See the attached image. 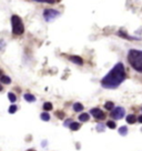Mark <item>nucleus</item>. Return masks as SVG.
I'll list each match as a JSON object with an SVG mask.
<instances>
[{
	"label": "nucleus",
	"mask_w": 142,
	"mask_h": 151,
	"mask_svg": "<svg viewBox=\"0 0 142 151\" xmlns=\"http://www.w3.org/2000/svg\"><path fill=\"white\" fill-rule=\"evenodd\" d=\"M40 118H41V120H44V121H49L50 114L49 113H47V112H44V113L40 114Z\"/></svg>",
	"instance_id": "nucleus-14"
},
{
	"label": "nucleus",
	"mask_w": 142,
	"mask_h": 151,
	"mask_svg": "<svg viewBox=\"0 0 142 151\" xmlns=\"http://www.w3.org/2000/svg\"><path fill=\"white\" fill-rule=\"evenodd\" d=\"M141 110H142V108H141Z\"/></svg>",
	"instance_id": "nucleus-27"
},
{
	"label": "nucleus",
	"mask_w": 142,
	"mask_h": 151,
	"mask_svg": "<svg viewBox=\"0 0 142 151\" xmlns=\"http://www.w3.org/2000/svg\"><path fill=\"white\" fill-rule=\"evenodd\" d=\"M138 121H139L140 123H142V114H141V116H140L139 118H138Z\"/></svg>",
	"instance_id": "nucleus-25"
},
{
	"label": "nucleus",
	"mask_w": 142,
	"mask_h": 151,
	"mask_svg": "<svg viewBox=\"0 0 142 151\" xmlns=\"http://www.w3.org/2000/svg\"><path fill=\"white\" fill-rule=\"evenodd\" d=\"M128 61L136 71L142 73V50H137V49L129 50Z\"/></svg>",
	"instance_id": "nucleus-2"
},
{
	"label": "nucleus",
	"mask_w": 142,
	"mask_h": 151,
	"mask_svg": "<svg viewBox=\"0 0 142 151\" xmlns=\"http://www.w3.org/2000/svg\"><path fill=\"white\" fill-rule=\"evenodd\" d=\"M69 127H70V130H72V131H77V130H79V129H80L81 124H80L79 122H73V121H72Z\"/></svg>",
	"instance_id": "nucleus-11"
},
{
	"label": "nucleus",
	"mask_w": 142,
	"mask_h": 151,
	"mask_svg": "<svg viewBox=\"0 0 142 151\" xmlns=\"http://www.w3.org/2000/svg\"><path fill=\"white\" fill-rule=\"evenodd\" d=\"M124 114H126V110L122 107H117V108H115L111 111V117L113 118V119H115V120L122 119V118L124 117Z\"/></svg>",
	"instance_id": "nucleus-5"
},
{
	"label": "nucleus",
	"mask_w": 142,
	"mask_h": 151,
	"mask_svg": "<svg viewBox=\"0 0 142 151\" xmlns=\"http://www.w3.org/2000/svg\"><path fill=\"white\" fill-rule=\"evenodd\" d=\"M119 133H120L121 136H127V133H128V128H127L126 126L120 127V129H119Z\"/></svg>",
	"instance_id": "nucleus-15"
},
{
	"label": "nucleus",
	"mask_w": 142,
	"mask_h": 151,
	"mask_svg": "<svg viewBox=\"0 0 142 151\" xmlns=\"http://www.w3.org/2000/svg\"><path fill=\"white\" fill-rule=\"evenodd\" d=\"M73 110L76 112H81L83 110V106H82L80 102H76L75 105H73Z\"/></svg>",
	"instance_id": "nucleus-13"
},
{
	"label": "nucleus",
	"mask_w": 142,
	"mask_h": 151,
	"mask_svg": "<svg viewBox=\"0 0 142 151\" xmlns=\"http://www.w3.org/2000/svg\"><path fill=\"white\" fill-rule=\"evenodd\" d=\"M137 120H138V118L134 116V114H129L128 117H127V122L128 123H136L137 122Z\"/></svg>",
	"instance_id": "nucleus-10"
},
{
	"label": "nucleus",
	"mask_w": 142,
	"mask_h": 151,
	"mask_svg": "<svg viewBox=\"0 0 142 151\" xmlns=\"http://www.w3.org/2000/svg\"><path fill=\"white\" fill-rule=\"evenodd\" d=\"M107 127L110 129H115L117 128V124H115V121H112V120H109L108 122H107Z\"/></svg>",
	"instance_id": "nucleus-19"
},
{
	"label": "nucleus",
	"mask_w": 142,
	"mask_h": 151,
	"mask_svg": "<svg viewBox=\"0 0 142 151\" xmlns=\"http://www.w3.org/2000/svg\"><path fill=\"white\" fill-rule=\"evenodd\" d=\"M90 113H91L94 118L99 119V120H101V119H104V118H105L104 112L102 111L101 109H99V108H92V109L90 110Z\"/></svg>",
	"instance_id": "nucleus-6"
},
{
	"label": "nucleus",
	"mask_w": 142,
	"mask_h": 151,
	"mask_svg": "<svg viewBox=\"0 0 142 151\" xmlns=\"http://www.w3.org/2000/svg\"><path fill=\"white\" fill-rule=\"evenodd\" d=\"M9 113H15V112L17 111V106L16 105H12V106H10V108H9Z\"/></svg>",
	"instance_id": "nucleus-21"
},
{
	"label": "nucleus",
	"mask_w": 142,
	"mask_h": 151,
	"mask_svg": "<svg viewBox=\"0 0 142 151\" xmlns=\"http://www.w3.org/2000/svg\"><path fill=\"white\" fill-rule=\"evenodd\" d=\"M56 116L59 118V119H63V118H65V116H63V112H62V111H57V112H56Z\"/></svg>",
	"instance_id": "nucleus-22"
},
{
	"label": "nucleus",
	"mask_w": 142,
	"mask_h": 151,
	"mask_svg": "<svg viewBox=\"0 0 142 151\" xmlns=\"http://www.w3.org/2000/svg\"><path fill=\"white\" fill-rule=\"evenodd\" d=\"M8 98H9V100H10V102H16V100H17V97H16V95L15 93H12V92H9L8 93Z\"/></svg>",
	"instance_id": "nucleus-18"
},
{
	"label": "nucleus",
	"mask_w": 142,
	"mask_h": 151,
	"mask_svg": "<svg viewBox=\"0 0 142 151\" xmlns=\"http://www.w3.org/2000/svg\"><path fill=\"white\" fill-rule=\"evenodd\" d=\"M71 122H72V121H71V120H67L66 122H65V127H67V126H70V124H71Z\"/></svg>",
	"instance_id": "nucleus-24"
},
{
	"label": "nucleus",
	"mask_w": 142,
	"mask_h": 151,
	"mask_svg": "<svg viewBox=\"0 0 142 151\" xmlns=\"http://www.w3.org/2000/svg\"><path fill=\"white\" fill-rule=\"evenodd\" d=\"M104 129H105V126H104L103 123H98L97 124V131L98 132H103Z\"/></svg>",
	"instance_id": "nucleus-20"
},
{
	"label": "nucleus",
	"mask_w": 142,
	"mask_h": 151,
	"mask_svg": "<svg viewBox=\"0 0 142 151\" xmlns=\"http://www.w3.org/2000/svg\"><path fill=\"white\" fill-rule=\"evenodd\" d=\"M69 60L71 62H73V63H76V65H79V66L83 65V60H82L81 57L79 56H70L69 57Z\"/></svg>",
	"instance_id": "nucleus-7"
},
{
	"label": "nucleus",
	"mask_w": 142,
	"mask_h": 151,
	"mask_svg": "<svg viewBox=\"0 0 142 151\" xmlns=\"http://www.w3.org/2000/svg\"><path fill=\"white\" fill-rule=\"evenodd\" d=\"M23 98H25V100L28 101V102H34V101H36V97L33 95H30V93H26V95L23 96Z\"/></svg>",
	"instance_id": "nucleus-9"
},
{
	"label": "nucleus",
	"mask_w": 142,
	"mask_h": 151,
	"mask_svg": "<svg viewBox=\"0 0 142 151\" xmlns=\"http://www.w3.org/2000/svg\"><path fill=\"white\" fill-rule=\"evenodd\" d=\"M0 91H2V86L0 84Z\"/></svg>",
	"instance_id": "nucleus-26"
},
{
	"label": "nucleus",
	"mask_w": 142,
	"mask_h": 151,
	"mask_svg": "<svg viewBox=\"0 0 142 151\" xmlns=\"http://www.w3.org/2000/svg\"><path fill=\"white\" fill-rule=\"evenodd\" d=\"M126 69L123 63H117L101 80V86L107 89H115L126 79Z\"/></svg>",
	"instance_id": "nucleus-1"
},
{
	"label": "nucleus",
	"mask_w": 142,
	"mask_h": 151,
	"mask_svg": "<svg viewBox=\"0 0 142 151\" xmlns=\"http://www.w3.org/2000/svg\"><path fill=\"white\" fill-rule=\"evenodd\" d=\"M0 81H1V84H11V79H10V77H8V76H1Z\"/></svg>",
	"instance_id": "nucleus-12"
},
{
	"label": "nucleus",
	"mask_w": 142,
	"mask_h": 151,
	"mask_svg": "<svg viewBox=\"0 0 142 151\" xmlns=\"http://www.w3.org/2000/svg\"><path fill=\"white\" fill-rule=\"evenodd\" d=\"M44 109L46 110V111H50V110H52V103H51V102H44Z\"/></svg>",
	"instance_id": "nucleus-16"
},
{
	"label": "nucleus",
	"mask_w": 142,
	"mask_h": 151,
	"mask_svg": "<svg viewBox=\"0 0 142 151\" xmlns=\"http://www.w3.org/2000/svg\"><path fill=\"white\" fill-rule=\"evenodd\" d=\"M104 107H105V109H107V110H111V109H113L115 105H113V102H112V101H107V102H105V105H104Z\"/></svg>",
	"instance_id": "nucleus-17"
},
{
	"label": "nucleus",
	"mask_w": 142,
	"mask_h": 151,
	"mask_svg": "<svg viewBox=\"0 0 142 151\" xmlns=\"http://www.w3.org/2000/svg\"><path fill=\"white\" fill-rule=\"evenodd\" d=\"M11 27H12V34L20 36L23 34V22H22L21 18L17 15H13L11 17Z\"/></svg>",
	"instance_id": "nucleus-3"
},
{
	"label": "nucleus",
	"mask_w": 142,
	"mask_h": 151,
	"mask_svg": "<svg viewBox=\"0 0 142 151\" xmlns=\"http://www.w3.org/2000/svg\"><path fill=\"white\" fill-rule=\"evenodd\" d=\"M60 16V12L55 10V9H46L44 11V18L47 22L53 21L56 18Z\"/></svg>",
	"instance_id": "nucleus-4"
},
{
	"label": "nucleus",
	"mask_w": 142,
	"mask_h": 151,
	"mask_svg": "<svg viewBox=\"0 0 142 151\" xmlns=\"http://www.w3.org/2000/svg\"><path fill=\"white\" fill-rule=\"evenodd\" d=\"M4 47H5V42H4L2 40H0V50H2Z\"/></svg>",
	"instance_id": "nucleus-23"
},
{
	"label": "nucleus",
	"mask_w": 142,
	"mask_h": 151,
	"mask_svg": "<svg viewBox=\"0 0 142 151\" xmlns=\"http://www.w3.org/2000/svg\"><path fill=\"white\" fill-rule=\"evenodd\" d=\"M89 119H90V114L89 113H81L80 116H79V120L81 121V122H87V121H89Z\"/></svg>",
	"instance_id": "nucleus-8"
}]
</instances>
